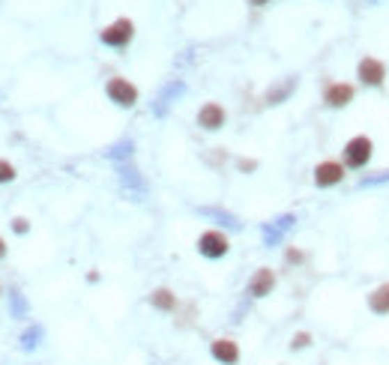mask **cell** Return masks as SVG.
<instances>
[{"instance_id":"obj_22","label":"cell","mask_w":389,"mask_h":365,"mask_svg":"<svg viewBox=\"0 0 389 365\" xmlns=\"http://www.w3.org/2000/svg\"><path fill=\"white\" fill-rule=\"evenodd\" d=\"M129 150H132V144H129V141H123V144H117V147L111 150V156H126Z\"/></svg>"},{"instance_id":"obj_1","label":"cell","mask_w":389,"mask_h":365,"mask_svg":"<svg viewBox=\"0 0 389 365\" xmlns=\"http://www.w3.org/2000/svg\"><path fill=\"white\" fill-rule=\"evenodd\" d=\"M372 156H374V141L368 135L347 138L344 147H342V162H344L347 171H363L368 162H372Z\"/></svg>"},{"instance_id":"obj_3","label":"cell","mask_w":389,"mask_h":365,"mask_svg":"<svg viewBox=\"0 0 389 365\" xmlns=\"http://www.w3.org/2000/svg\"><path fill=\"white\" fill-rule=\"evenodd\" d=\"M135 39V22L132 18H117L108 27L99 30V42L108 48H126Z\"/></svg>"},{"instance_id":"obj_10","label":"cell","mask_w":389,"mask_h":365,"mask_svg":"<svg viewBox=\"0 0 389 365\" xmlns=\"http://www.w3.org/2000/svg\"><path fill=\"white\" fill-rule=\"evenodd\" d=\"M294 225H296V216H294V212H285V216L267 222V225H264V242H267V246H278V242L285 240V234H287V231H291Z\"/></svg>"},{"instance_id":"obj_6","label":"cell","mask_w":389,"mask_h":365,"mask_svg":"<svg viewBox=\"0 0 389 365\" xmlns=\"http://www.w3.org/2000/svg\"><path fill=\"white\" fill-rule=\"evenodd\" d=\"M347 168L342 159H324L315 165V186L317 189H333L338 182H344Z\"/></svg>"},{"instance_id":"obj_15","label":"cell","mask_w":389,"mask_h":365,"mask_svg":"<svg viewBox=\"0 0 389 365\" xmlns=\"http://www.w3.org/2000/svg\"><path fill=\"white\" fill-rule=\"evenodd\" d=\"M180 93H186V84H183V81H174V84H168V87H165V93H162V96H156L153 111H156V114H165L168 105H171V99L180 96Z\"/></svg>"},{"instance_id":"obj_13","label":"cell","mask_w":389,"mask_h":365,"mask_svg":"<svg viewBox=\"0 0 389 365\" xmlns=\"http://www.w3.org/2000/svg\"><path fill=\"white\" fill-rule=\"evenodd\" d=\"M294 90H296V75H287V78L278 81V84L269 87L264 99H267V105H282L294 96Z\"/></svg>"},{"instance_id":"obj_11","label":"cell","mask_w":389,"mask_h":365,"mask_svg":"<svg viewBox=\"0 0 389 365\" xmlns=\"http://www.w3.org/2000/svg\"><path fill=\"white\" fill-rule=\"evenodd\" d=\"M209 357L219 365H237L239 362V344L234 339H213L209 341Z\"/></svg>"},{"instance_id":"obj_2","label":"cell","mask_w":389,"mask_h":365,"mask_svg":"<svg viewBox=\"0 0 389 365\" xmlns=\"http://www.w3.org/2000/svg\"><path fill=\"white\" fill-rule=\"evenodd\" d=\"M198 255L207 258V261H222L228 251H231V240H228L225 231H216V228H209L204 231L201 237H198Z\"/></svg>"},{"instance_id":"obj_23","label":"cell","mask_w":389,"mask_h":365,"mask_svg":"<svg viewBox=\"0 0 389 365\" xmlns=\"http://www.w3.org/2000/svg\"><path fill=\"white\" fill-rule=\"evenodd\" d=\"M248 3H252V6H267L269 0H248Z\"/></svg>"},{"instance_id":"obj_9","label":"cell","mask_w":389,"mask_h":365,"mask_svg":"<svg viewBox=\"0 0 389 365\" xmlns=\"http://www.w3.org/2000/svg\"><path fill=\"white\" fill-rule=\"evenodd\" d=\"M198 126H201L204 132H219L225 126V120H228V111L219 105V102H204L201 108H198Z\"/></svg>"},{"instance_id":"obj_24","label":"cell","mask_w":389,"mask_h":365,"mask_svg":"<svg viewBox=\"0 0 389 365\" xmlns=\"http://www.w3.org/2000/svg\"><path fill=\"white\" fill-rule=\"evenodd\" d=\"M365 3H372V6H381V3H386V0H365Z\"/></svg>"},{"instance_id":"obj_8","label":"cell","mask_w":389,"mask_h":365,"mask_svg":"<svg viewBox=\"0 0 389 365\" xmlns=\"http://www.w3.org/2000/svg\"><path fill=\"white\" fill-rule=\"evenodd\" d=\"M276 290V272L269 270V267H257L252 272V279H248V285H246V293L252 300H264L269 297V293Z\"/></svg>"},{"instance_id":"obj_16","label":"cell","mask_w":389,"mask_h":365,"mask_svg":"<svg viewBox=\"0 0 389 365\" xmlns=\"http://www.w3.org/2000/svg\"><path fill=\"white\" fill-rule=\"evenodd\" d=\"M305 348H312V332H305V329H299L291 336V350H305Z\"/></svg>"},{"instance_id":"obj_20","label":"cell","mask_w":389,"mask_h":365,"mask_svg":"<svg viewBox=\"0 0 389 365\" xmlns=\"http://www.w3.org/2000/svg\"><path fill=\"white\" fill-rule=\"evenodd\" d=\"M13 231H15V234H27V231H30V225H27V219H24V216H18V219H13Z\"/></svg>"},{"instance_id":"obj_18","label":"cell","mask_w":389,"mask_h":365,"mask_svg":"<svg viewBox=\"0 0 389 365\" xmlns=\"http://www.w3.org/2000/svg\"><path fill=\"white\" fill-rule=\"evenodd\" d=\"M305 261V251H299L294 246H287L285 249V263H291V267H296V263H303Z\"/></svg>"},{"instance_id":"obj_17","label":"cell","mask_w":389,"mask_h":365,"mask_svg":"<svg viewBox=\"0 0 389 365\" xmlns=\"http://www.w3.org/2000/svg\"><path fill=\"white\" fill-rule=\"evenodd\" d=\"M389 182V171H383V174H372V177H363L359 180V189H372V186H386Z\"/></svg>"},{"instance_id":"obj_5","label":"cell","mask_w":389,"mask_h":365,"mask_svg":"<svg viewBox=\"0 0 389 365\" xmlns=\"http://www.w3.org/2000/svg\"><path fill=\"white\" fill-rule=\"evenodd\" d=\"M105 96L111 99L117 108H132L138 102V87L129 78L114 75V78H108V84H105Z\"/></svg>"},{"instance_id":"obj_14","label":"cell","mask_w":389,"mask_h":365,"mask_svg":"<svg viewBox=\"0 0 389 365\" xmlns=\"http://www.w3.org/2000/svg\"><path fill=\"white\" fill-rule=\"evenodd\" d=\"M150 306H153L156 311H174L177 309V293L168 290V288H156L153 293H150Z\"/></svg>"},{"instance_id":"obj_25","label":"cell","mask_w":389,"mask_h":365,"mask_svg":"<svg viewBox=\"0 0 389 365\" xmlns=\"http://www.w3.org/2000/svg\"><path fill=\"white\" fill-rule=\"evenodd\" d=\"M3 255H6V242L0 240V258H3Z\"/></svg>"},{"instance_id":"obj_4","label":"cell","mask_w":389,"mask_h":365,"mask_svg":"<svg viewBox=\"0 0 389 365\" xmlns=\"http://www.w3.org/2000/svg\"><path fill=\"white\" fill-rule=\"evenodd\" d=\"M356 81L363 87H383L386 84V63L377 60L374 54H365L356 63Z\"/></svg>"},{"instance_id":"obj_19","label":"cell","mask_w":389,"mask_h":365,"mask_svg":"<svg viewBox=\"0 0 389 365\" xmlns=\"http://www.w3.org/2000/svg\"><path fill=\"white\" fill-rule=\"evenodd\" d=\"M15 180V168L6 159H0V182H13Z\"/></svg>"},{"instance_id":"obj_12","label":"cell","mask_w":389,"mask_h":365,"mask_svg":"<svg viewBox=\"0 0 389 365\" xmlns=\"http://www.w3.org/2000/svg\"><path fill=\"white\" fill-rule=\"evenodd\" d=\"M365 306H368V311H372V314H377V318H386V314H389V281L377 285L374 290H368Z\"/></svg>"},{"instance_id":"obj_21","label":"cell","mask_w":389,"mask_h":365,"mask_svg":"<svg viewBox=\"0 0 389 365\" xmlns=\"http://www.w3.org/2000/svg\"><path fill=\"white\" fill-rule=\"evenodd\" d=\"M237 168L243 171V174H248V171H255V168H257V162H255V159H239V162H237Z\"/></svg>"},{"instance_id":"obj_7","label":"cell","mask_w":389,"mask_h":365,"mask_svg":"<svg viewBox=\"0 0 389 365\" xmlns=\"http://www.w3.org/2000/svg\"><path fill=\"white\" fill-rule=\"evenodd\" d=\"M354 99H356V87L351 84V81H329V84L324 87V105L333 108V111L347 108Z\"/></svg>"}]
</instances>
